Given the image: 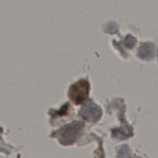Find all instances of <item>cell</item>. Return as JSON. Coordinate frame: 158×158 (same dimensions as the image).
<instances>
[{
    "mask_svg": "<svg viewBox=\"0 0 158 158\" xmlns=\"http://www.w3.org/2000/svg\"><path fill=\"white\" fill-rule=\"evenodd\" d=\"M83 126L82 122H73L62 127L57 132L60 142L64 145L72 144L80 135Z\"/></svg>",
    "mask_w": 158,
    "mask_h": 158,
    "instance_id": "1",
    "label": "cell"
},
{
    "mask_svg": "<svg viewBox=\"0 0 158 158\" xmlns=\"http://www.w3.org/2000/svg\"><path fill=\"white\" fill-rule=\"evenodd\" d=\"M89 89V85L88 81L81 80L71 86L69 95L75 104H79L87 98Z\"/></svg>",
    "mask_w": 158,
    "mask_h": 158,
    "instance_id": "2",
    "label": "cell"
},
{
    "mask_svg": "<svg viewBox=\"0 0 158 158\" xmlns=\"http://www.w3.org/2000/svg\"><path fill=\"white\" fill-rule=\"evenodd\" d=\"M102 114L101 108L91 101H88L81 107L80 111V115L89 122H96L98 120Z\"/></svg>",
    "mask_w": 158,
    "mask_h": 158,
    "instance_id": "3",
    "label": "cell"
},
{
    "mask_svg": "<svg viewBox=\"0 0 158 158\" xmlns=\"http://www.w3.org/2000/svg\"><path fill=\"white\" fill-rule=\"evenodd\" d=\"M155 46L153 43L150 42L143 43L138 50V56L143 60H151L154 55Z\"/></svg>",
    "mask_w": 158,
    "mask_h": 158,
    "instance_id": "4",
    "label": "cell"
},
{
    "mask_svg": "<svg viewBox=\"0 0 158 158\" xmlns=\"http://www.w3.org/2000/svg\"><path fill=\"white\" fill-rule=\"evenodd\" d=\"M113 135L119 139H125L131 135V128L130 127H122L113 130Z\"/></svg>",
    "mask_w": 158,
    "mask_h": 158,
    "instance_id": "5",
    "label": "cell"
},
{
    "mask_svg": "<svg viewBox=\"0 0 158 158\" xmlns=\"http://www.w3.org/2000/svg\"><path fill=\"white\" fill-rule=\"evenodd\" d=\"M136 43V38L133 36L131 35L128 34L123 41V44L127 48H132L135 43Z\"/></svg>",
    "mask_w": 158,
    "mask_h": 158,
    "instance_id": "6",
    "label": "cell"
},
{
    "mask_svg": "<svg viewBox=\"0 0 158 158\" xmlns=\"http://www.w3.org/2000/svg\"><path fill=\"white\" fill-rule=\"evenodd\" d=\"M130 153V151L128 146L127 145H123L118 151V156L120 158H129Z\"/></svg>",
    "mask_w": 158,
    "mask_h": 158,
    "instance_id": "7",
    "label": "cell"
}]
</instances>
